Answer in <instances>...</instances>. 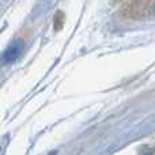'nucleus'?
<instances>
[{
  "mask_svg": "<svg viewBox=\"0 0 155 155\" xmlns=\"http://www.w3.org/2000/svg\"><path fill=\"white\" fill-rule=\"evenodd\" d=\"M23 49H25L23 42H22L21 40L15 41V42H12L4 52H3V54L0 56V61H2L3 64H11V63L16 61V60L22 56Z\"/></svg>",
  "mask_w": 155,
  "mask_h": 155,
  "instance_id": "f257e3e1",
  "label": "nucleus"
},
{
  "mask_svg": "<svg viewBox=\"0 0 155 155\" xmlns=\"http://www.w3.org/2000/svg\"><path fill=\"white\" fill-rule=\"evenodd\" d=\"M57 153H56V151H53V153H51V155H56Z\"/></svg>",
  "mask_w": 155,
  "mask_h": 155,
  "instance_id": "f03ea898",
  "label": "nucleus"
}]
</instances>
